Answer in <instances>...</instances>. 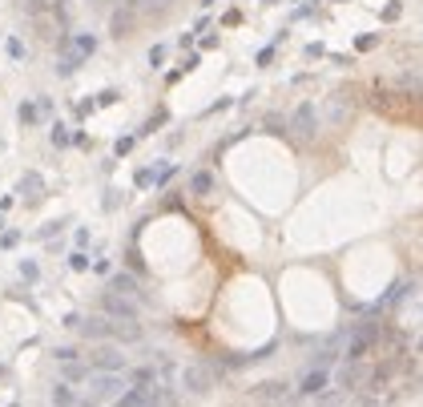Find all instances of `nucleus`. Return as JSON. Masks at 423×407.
Wrapping results in <instances>:
<instances>
[{
	"label": "nucleus",
	"mask_w": 423,
	"mask_h": 407,
	"mask_svg": "<svg viewBox=\"0 0 423 407\" xmlns=\"http://www.w3.org/2000/svg\"><path fill=\"white\" fill-rule=\"evenodd\" d=\"M190 194H194V198L218 194V178H214L210 169H194V174H190Z\"/></svg>",
	"instance_id": "nucleus-9"
},
{
	"label": "nucleus",
	"mask_w": 423,
	"mask_h": 407,
	"mask_svg": "<svg viewBox=\"0 0 423 407\" xmlns=\"http://www.w3.org/2000/svg\"><path fill=\"white\" fill-rule=\"evenodd\" d=\"M37 117H41V105H20V121H25V126H32Z\"/></svg>",
	"instance_id": "nucleus-16"
},
{
	"label": "nucleus",
	"mask_w": 423,
	"mask_h": 407,
	"mask_svg": "<svg viewBox=\"0 0 423 407\" xmlns=\"http://www.w3.org/2000/svg\"><path fill=\"white\" fill-rule=\"evenodd\" d=\"M178 391H185L190 399L206 395L214 387V367H202V363H190V367H178V379H173Z\"/></svg>",
	"instance_id": "nucleus-1"
},
{
	"label": "nucleus",
	"mask_w": 423,
	"mask_h": 407,
	"mask_svg": "<svg viewBox=\"0 0 423 407\" xmlns=\"http://www.w3.org/2000/svg\"><path fill=\"white\" fill-rule=\"evenodd\" d=\"M16 242H20V230H8V234L0 238V246H16Z\"/></svg>",
	"instance_id": "nucleus-24"
},
{
	"label": "nucleus",
	"mask_w": 423,
	"mask_h": 407,
	"mask_svg": "<svg viewBox=\"0 0 423 407\" xmlns=\"http://www.w3.org/2000/svg\"><path fill=\"white\" fill-rule=\"evenodd\" d=\"M101 319H113V323H137L141 319V303L137 298H121V295H101Z\"/></svg>",
	"instance_id": "nucleus-2"
},
{
	"label": "nucleus",
	"mask_w": 423,
	"mask_h": 407,
	"mask_svg": "<svg viewBox=\"0 0 423 407\" xmlns=\"http://www.w3.org/2000/svg\"><path fill=\"white\" fill-rule=\"evenodd\" d=\"M8 56H13V61H20V56H25V44L16 41V37L8 41Z\"/></svg>",
	"instance_id": "nucleus-22"
},
{
	"label": "nucleus",
	"mask_w": 423,
	"mask_h": 407,
	"mask_svg": "<svg viewBox=\"0 0 423 407\" xmlns=\"http://www.w3.org/2000/svg\"><path fill=\"white\" fill-rule=\"evenodd\" d=\"M109 339H113V343H137V339H141V323H113V319H109Z\"/></svg>",
	"instance_id": "nucleus-11"
},
{
	"label": "nucleus",
	"mask_w": 423,
	"mask_h": 407,
	"mask_svg": "<svg viewBox=\"0 0 423 407\" xmlns=\"http://www.w3.org/2000/svg\"><path fill=\"white\" fill-rule=\"evenodd\" d=\"M157 4H173V0H157Z\"/></svg>",
	"instance_id": "nucleus-25"
},
{
	"label": "nucleus",
	"mask_w": 423,
	"mask_h": 407,
	"mask_svg": "<svg viewBox=\"0 0 423 407\" xmlns=\"http://www.w3.org/2000/svg\"><path fill=\"white\" fill-rule=\"evenodd\" d=\"M113 101H117V89H101L97 101H93V109H101V105H113Z\"/></svg>",
	"instance_id": "nucleus-17"
},
{
	"label": "nucleus",
	"mask_w": 423,
	"mask_h": 407,
	"mask_svg": "<svg viewBox=\"0 0 423 407\" xmlns=\"http://www.w3.org/2000/svg\"><path fill=\"white\" fill-rule=\"evenodd\" d=\"M290 129H295V138H302V141L314 138V129H319V113H314V105H310V101H302V105L295 109V117H290Z\"/></svg>",
	"instance_id": "nucleus-5"
},
{
	"label": "nucleus",
	"mask_w": 423,
	"mask_h": 407,
	"mask_svg": "<svg viewBox=\"0 0 423 407\" xmlns=\"http://www.w3.org/2000/svg\"><path fill=\"white\" fill-rule=\"evenodd\" d=\"M133 141H137V138H121L117 145H113V154H117V157H121V154H129V150H133Z\"/></svg>",
	"instance_id": "nucleus-21"
},
{
	"label": "nucleus",
	"mask_w": 423,
	"mask_h": 407,
	"mask_svg": "<svg viewBox=\"0 0 423 407\" xmlns=\"http://www.w3.org/2000/svg\"><path fill=\"white\" fill-rule=\"evenodd\" d=\"M254 399H274V403H286L290 399V383H262V387H254Z\"/></svg>",
	"instance_id": "nucleus-10"
},
{
	"label": "nucleus",
	"mask_w": 423,
	"mask_h": 407,
	"mask_svg": "<svg viewBox=\"0 0 423 407\" xmlns=\"http://www.w3.org/2000/svg\"><path fill=\"white\" fill-rule=\"evenodd\" d=\"M109 295H121V298H137L141 303V282L129 274V270H113L109 274Z\"/></svg>",
	"instance_id": "nucleus-6"
},
{
	"label": "nucleus",
	"mask_w": 423,
	"mask_h": 407,
	"mask_svg": "<svg viewBox=\"0 0 423 407\" xmlns=\"http://www.w3.org/2000/svg\"><path fill=\"white\" fill-rule=\"evenodd\" d=\"M85 379H89V363H65L61 367V383L73 387V383H85Z\"/></svg>",
	"instance_id": "nucleus-13"
},
{
	"label": "nucleus",
	"mask_w": 423,
	"mask_h": 407,
	"mask_svg": "<svg viewBox=\"0 0 423 407\" xmlns=\"http://www.w3.org/2000/svg\"><path fill=\"white\" fill-rule=\"evenodd\" d=\"M161 61H166V44H154V49H149V65H161Z\"/></svg>",
	"instance_id": "nucleus-19"
},
{
	"label": "nucleus",
	"mask_w": 423,
	"mask_h": 407,
	"mask_svg": "<svg viewBox=\"0 0 423 407\" xmlns=\"http://www.w3.org/2000/svg\"><path fill=\"white\" fill-rule=\"evenodd\" d=\"M77 331H81V339H93V343H105V339H109V319H101V315H89V319H85V315H81V323H77Z\"/></svg>",
	"instance_id": "nucleus-8"
},
{
	"label": "nucleus",
	"mask_w": 423,
	"mask_h": 407,
	"mask_svg": "<svg viewBox=\"0 0 423 407\" xmlns=\"http://www.w3.org/2000/svg\"><path fill=\"white\" fill-rule=\"evenodd\" d=\"M53 359H56V367H65V363H81V351H77V347H56Z\"/></svg>",
	"instance_id": "nucleus-15"
},
{
	"label": "nucleus",
	"mask_w": 423,
	"mask_h": 407,
	"mask_svg": "<svg viewBox=\"0 0 423 407\" xmlns=\"http://www.w3.org/2000/svg\"><path fill=\"white\" fill-rule=\"evenodd\" d=\"M37 274H41V270H37V262H20V279L37 282Z\"/></svg>",
	"instance_id": "nucleus-20"
},
{
	"label": "nucleus",
	"mask_w": 423,
	"mask_h": 407,
	"mask_svg": "<svg viewBox=\"0 0 423 407\" xmlns=\"http://www.w3.org/2000/svg\"><path fill=\"white\" fill-rule=\"evenodd\" d=\"M16 194L25 198L28 206H32V202H41V198H44V178H41V174H37V169H28L25 178L16 182Z\"/></svg>",
	"instance_id": "nucleus-7"
},
{
	"label": "nucleus",
	"mask_w": 423,
	"mask_h": 407,
	"mask_svg": "<svg viewBox=\"0 0 423 407\" xmlns=\"http://www.w3.org/2000/svg\"><path fill=\"white\" fill-rule=\"evenodd\" d=\"M53 4H56V0H53Z\"/></svg>",
	"instance_id": "nucleus-26"
},
{
	"label": "nucleus",
	"mask_w": 423,
	"mask_h": 407,
	"mask_svg": "<svg viewBox=\"0 0 423 407\" xmlns=\"http://www.w3.org/2000/svg\"><path fill=\"white\" fill-rule=\"evenodd\" d=\"M109 28H113V37H117V41L129 37V28H133V8H117L113 20H109Z\"/></svg>",
	"instance_id": "nucleus-12"
},
{
	"label": "nucleus",
	"mask_w": 423,
	"mask_h": 407,
	"mask_svg": "<svg viewBox=\"0 0 423 407\" xmlns=\"http://www.w3.org/2000/svg\"><path fill=\"white\" fill-rule=\"evenodd\" d=\"M93 270H97V274H113V262H109V258H97V262H93Z\"/></svg>",
	"instance_id": "nucleus-23"
},
{
	"label": "nucleus",
	"mask_w": 423,
	"mask_h": 407,
	"mask_svg": "<svg viewBox=\"0 0 423 407\" xmlns=\"http://www.w3.org/2000/svg\"><path fill=\"white\" fill-rule=\"evenodd\" d=\"M323 391H331V371L326 367H307L302 379H298V395L314 399V395H323Z\"/></svg>",
	"instance_id": "nucleus-4"
},
{
	"label": "nucleus",
	"mask_w": 423,
	"mask_h": 407,
	"mask_svg": "<svg viewBox=\"0 0 423 407\" xmlns=\"http://www.w3.org/2000/svg\"><path fill=\"white\" fill-rule=\"evenodd\" d=\"M69 267H73V270H89V258H85V250H73V254H69Z\"/></svg>",
	"instance_id": "nucleus-18"
},
{
	"label": "nucleus",
	"mask_w": 423,
	"mask_h": 407,
	"mask_svg": "<svg viewBox=\"0 0 423 407\" xmlns=\"http://www.w3.org/2000/svg\"><path fill=\"white\" fill-rule=\"evenodd\" d=\"M49 141H53L56 150H65V145H69L73 141V133H69V126H61V121H56L53 129H49Z\"/></svg>",
	"instance_id": "nucleus-14"
},
{
	"label": "nucleus",
	"mask_w": 423,
	"mask_h": 407,
	"mask_svg": "<svg viewBox=\"0 0 423 407\" xmlns=\"http://www.w3.org/2000/svg\"><path fill=\"white\" fill-rule=\"evenodd\" d=\"M85 363H89V371H101V375H125L129 371V359L117 347H109V343L97 347L93 355H85Z\"/></svg>",
	"instance_id": "nucleus-3"
}]
</instances>
